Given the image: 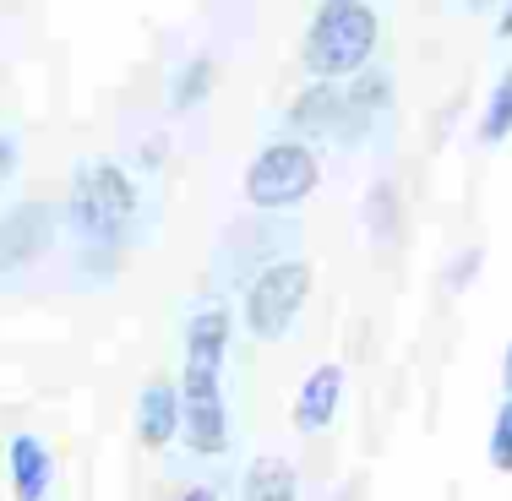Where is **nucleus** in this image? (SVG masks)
Listing matches in <instances>:
<instances>
[{"label":"nucleus","instance_id":"obj_1","mask_svg":"<svg viewBox=\"0 0 512 501\" xmlns=\"http://www.w3.org/2000/svg\"><path fill=\"white\" fill-rule=\"evenodd\" d=\"M224 349H229V311L207 305L186 327V382H180V436L191 452H224L229 414H224Z\"/></svg>","mask_w":512,"mask_h":501},{"label":"nucleus","instance_id":"obj_2","mask_svg":"<svg viewBox=\"0 0 512 501\" xmlns=\"http://www.w3.org/2000/svg\"><path fill=\"white\" fill-rule=\"evenodd\" d=\"M131 213H137V186H131V175L120 164L99 158V164L77 169V180H71V229H77L82 251L104 256L109 267V256L126 240Z\"/></svg>","mask_w":512,"mask_h":501},{"label":"nucleus","instance_id":"obj_3","mask_svg":"<svg viewBox=\"0 0 512 501\" xmlns=\"http://www.w3.org/2000/svg\"><path fill=\"white\" fill-rule=\"evenodd\" d=\"M376 50V11L365 0H322L306 33V71L316 82H344Z\"/></svg>","mask_w":512,"mask_h":501},{"label":"nucleus","instance_id":"obj_4","mask_svg":"<svg viewBox=\"0 0 512 501\" xmlns=\"http://www.w3.org/2000/svg\"><path fill=\"white\" fill-rule=\"evenodd\" d=\"M311 289V267L306 262H273L251 278L246 289V327L256 338H284L289 322L300 316Z\"/></svg>","mask_w":512,"mask_h":501},{"label":"nucleus","instance_id":"obj_5","mask_svg":"<svg viewBox=\"0 0 512 501\" xmlns=\"http://www.w3.org/2000/svg\"><path fill=\"white\" fill-rule=\"evenodd\" d=\"M311 186H316V158L306 142H273L246 169V197L256 207H295L311 197Z\"/></svg>","mask_w":512,"mask_h":501},{"label":"nucleus","instance_id":"obj_6","mask_svg":"<svg viewBox=\"0 0 512 501\" xmlns=\"http://www.w3.org/2000/svg\"><path fill=\"white\" fill-rule=\"evenodd\" d=\"M50 235H55V218L44 202H17L0 213V278L22 273L28 262H39L50 251Z\"/></svg>","mask_w":512,"mask_h":501},{"label":"nucleus","instance_id":"obj_7","mask_svg":"<svg viewBox=\"0 0 512 501\" xmlns=\"http://www.w3.org/2000/svg\"><path fill=\"white\" fill-rule=\"evenodd\" d=\"M387 99H393V77H387L382 66H365L360 77L344 88V120H338V137L360 142L365 131L387 115Z\"/></svg>","mask_w":512,"mask_h":501},{"label":"nucleus","instance_id":"obj_8","mask_svg":"<svg viewBox=\"0 0 512 501\" xmlns=\"http://www.w3.org/2000/svg\"><path fill=\"white\" fill-rule=\"evenodd\" d=\"M338 120H344V93H338V82H316L295 99L289 109V131H300V137H338Z\"/></svg>","mask_w":512,"mask_h":501},{"label":"nucleus","instance_id":"obj_9","mask_svg":"<svg viewBox=\"0 0 512 501\" xmlns=\"http://www.w3.org/2000/svg\"><path fill=\"white\" fill-rule=\"evenodd\" d=\"M55 480L50 447L39 436H11V485H17V501H44Z\"/></svg>","mask_w":512,"mask_h":501},{"label":"nucleus","instance_id":"obj_10","mask_svg":"<svg viewBox=\"0 0 512 501\" xmlns=\"http://www.w3.org/2000/svg\"><path fill=\"white\" fill-rule=\"evenodd\" d=\"M338 398H344V371L338 365L311 371V382L300 387V403H295V425L300 431H327V420L338 414Z\"/></svg>","mask_w":512,"mask_h":501},{"label":"nucleus","instance_id":"obj_11","mask_svg":"<svg viewBox=\"0 0 512 501\" xmlns=\"http://www.w3.org/2000/svg\"><path fill=\"white\" fill-rule=\"evenodd\" d=\"M137 431H142V442H148V447H169V436L180 431V387H169V382L142 387Z\"/></svg>","mask_w":512,"mask_h":501},{"label":"nucleus","instance_id":"obj_12","mask_svg":"<svg viewBox=\"0 0 512 501\" xmlns=\"http://www.w3.org/2000/svg\"><path fill=\"white\" fill-rule=\"evenodd\" d=\"M246 501H295V469L278 458H262L246 469Z\"/></svg>","mask_w":512,"mask_h":501},{"label":"nucleus","instance_id":"obj_13","mask_svg":"<svg viewBox=\"0 0 512 501\" xmlns=\"http://www.w3.org/2000/svg\"><path fill=\"white\" fill-rule=\"evenodd\" d=\"M207 88H213V60L197 55V60H191V66L175 77V93H169V104H175V109H197V104L207 99Z\"/></svg>","mask_w":512,"mask_h":501},{"label":"nucleus","instance_id":"obj_14","mask_svg":"<svg viewBox=\"0 0 512 501\" xmlns=\"http://www.w3.org/2000/svg\"><path fill=\"white\" fill-rule=\"evenodd\" d=\"M507 131H512V71L496 82L491 104H485V120H480V137H485V142H502Z\"/></svg>","mask_w":512,"mask_h":501},{"label":"nucleus","instance_id":"obj_15","mask_svg":"<svg viewBox=\"0 0 512 501\" xmlns=\"http://www.w3.org/2000/svg\"><path fill=\"white\" fill-rule=\"evenodd\" d=\"M491 463L496 469H512V349H507V403H502L496 431H491Z\"/></svg>","mask_w":512,"mask_h":501},{"label":"nucleus","instance_id":"obj_16","mask_svg":"<svg viewBox=\"0 0 512 501\" xmlns=\"http://www.w3.org/2000/svg\"><path fill=\"white\" fill-rule=\"evenodd\" d=\"M11 169H17V142L0 131V191H6V180H11Z\"/></svg>","mask_w":512,"mask_h":501},{"label":"nucleus","instance_id":"obj_17","mask_svg":"<svg viewBox=\"0 0 512 501\" xmlns=\"http://www.w3.org/2000/svg\"><path fill=\"white\" fill-rule=\"evenodd\" d=\"M496 39H512V0H507V11H502V28H496Z\"/></svg>","mask_w":512,"mask_h":501},{"label":"nucleus","instance_id":"obj_18","mask_svg":"<svg viewBox=\"0 0 512 501\" xmlns=\"http://www.w3.org/2000/svg\"><path fill=\"white\" fill-rule=\"evenodd\" d=\"M463 6H474V11H491V6H496V0H463Z\"/></svg>","mask_w":512,"mask_h":501},{"label":"nucleus","instance_id":"obj_19","mask_svg":"<svg viewBox=\"0 0 512 501\" xmlns=\"http://www.w3.org/2000/svg\"><path fill=\"white\" fill-rule=\"evenodd\" d=\"M186 501H218V496H213V491H191Z\"/></svg>","mask_w":512,"mask_h":501}]
</instances>
